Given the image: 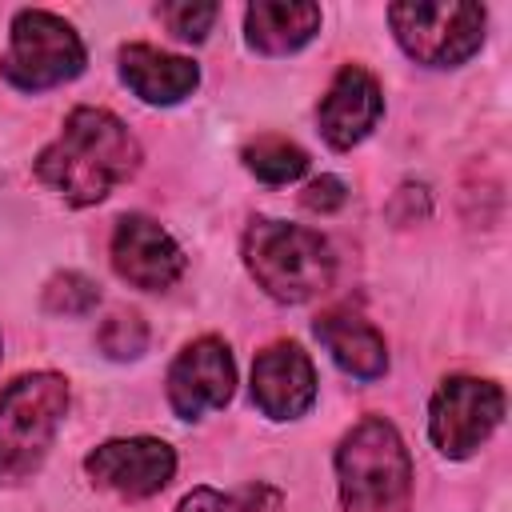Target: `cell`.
I'll list each match as a JSON object with an SVG mask.
<instances>
[{"mask_svg": "<svg viewBox=\"0 0 512 512\" xmlns=\"http://www.w3.org/2000/svg\"><path fill=\"white\" fill-rule=\"evenodd\" d=\"M388 24L396 32V44L424 68H460L472 60L484 44L488 12L480 4H392Z\"/></svg>", "mask_w": 512, "mask_h": 512, "instance_id": "6", "label": "cell"}, {"mask_svg": "<svg viewBox=\"0 0 512 512\" xmlns=\"http://www.w3.org/2000/svg\"><path fill=\"white\" fill-rule=\"evenodd\" d=\"M112 268L132 288L164 292L180 280L184 252L152 216L128 212V216L116 220V232H112Z\"/></svg>", "mask_w": 512, "mask_h": 512, "instance_id": "10", "label": "cell"}, {"mask_svg": "<svg viewBox=\"0 0 512 512\" xmlns=\"http://www.w3.org/2000/svg\"><path fill=\"white\" fill-rule=\"evenodd\" d=\"M68 412V380L60 372L16 376L0 392V484L40 472Z\"/></svg>", "mask_w": 512, "mask_h": 512, "instance_id": "4", "label": "cell"}, {"mask_svg": "<svg viewBox=\"0 0 512 512\" xmlns=\"http://www.w3.org/2000/svg\"><path fill=\"white\" fill-rule=\"evenodd\" d=\"M252 404L268 420H296L316 404V368L300 344L276 340L256 356Z\"/></svg>", "mask_w": 512, "mask_h": 512, "instance_id": "11", "label": "cell"}, {"mask_svg": "<svg viewBox=\"0 0 512 512\" xmlns=\"http://www.w3.org/2000/svg\"><path fill=\"white\" fill-rule=\"evenodd\" d=\"M504 420V392L480 376H448L428 404V436L440 456L468 460Z\"/></svg>", "mask_w": 512, "mask_h": 512, "instance_id": "7", "label": "cell"}, {"mask_svg": "<svg viewBox=\"0 0 512 512\" xmlns=\"http://www.w3.org/2000/svg\"><path fill=\"white\" fill-rule=\"evenodd\" d=\"M0 72L20 92H44L84 72V40L76 28L44 8H24L12 16V40Z\"/></svg>", "mask_w": 512, "mask_h": 512, "instance_id": "5", "label": "cell"}, {"mask_svg": "<svg viewBox=\"0 0 512 512\" xmlns=\"http://www.w3.org/2000/svg\"><path fill=\"white\" fill-rule=\"evenodd\" d=\"M236 392V360L220 336H200L168 364V404L180 420H200L224 408Z\"/></svg>", "mask_w": 512, "mask_h": 512, "instance_id": "9", "label": "cell"}, {"mask_svg": "<svg viewBox=\"0 0 512 512\" xmlns=\"http://www.w3.org/2000/svg\"><path fill=\"white\" fill-rule=\"evenodd\" d=\"M320 32V8L308 0H256L244 12V36L264 56H288Z\"/></svg>", "mask_w": 512, "mask_h": 512, "instance_id": "15", "label": "cell"}, {"mask_svg": "<svg viewBox=\"0 0 512 512\" xmlns=\"http://www.w3.org/2000/svg\"><path fill=\"white\" fill-rule=\"evenodd\" d=\"M120 76L144 104H180L200 84V68L188 56H172L152 44H124Z\"/></svg>", "mask_w": 512, "mask_h": 512, "instance_id": "13", "label": "cell"}, {"mask_svg": "<svg viewBox=\"0 0 512 512\" xmlns=\"http://www.w3.org/2000/svg\"><path fill=\"white\" fill-rule=\"evenodd\" d=\"M344 200H348V188H344L340 176H316V180L300 192V204H304L308 212H336Z\"/></svg>", "mask_w": 512, "mask_h": 512, "instance_id": "21", "label": "cell"}, {"mask_svg": "<svg viewBox=\"0 0 512 512\" xmlns=\"http://www.w3.org/2000/svg\"><path fill=\"white\" fill-rule=\"evenodd\" d=\"M100 304V288L80 272H56L44 284V308L52 316H88Z\"/></svg>", "mask_w": 512, "mask_h": 512, "instance_id": "18", "label": "cell"}, {"mask_svg": "<svg viewBox=\"0 0 512 512\" xmlns=\"http://www.w3.org/2000/svg\"><path fill=\"white\" fill-rule=\"evenodd\" d=\"M96 340H100V348H104V356H112V360H136V356H144V348H148V324L140 320V312H112L104 324H100V332H96Z\"/></svg>", "mask_w": 512, "mask_h": 512, "instance_id": "19", "label": "cell"}, {"mask_svg": "<svg viewBox=\"0 0 512 512\" xmlns=\"http://www.w3.org/2000/svg\"><path fill=\"white\" fill-rule=\"evenodd\" d=\"M284 496L272 484H244L236 492H216V488H192L176 512H280Z\"/></svg>", "mask_w": 512, "mask_h": 512, "instance_id": "17", "label": "cell"}, {"mask_svg": "<svg viewBox=\"0 0 512 512\" xmlns=\"http://www.w3.org/2000/svg\"><path fill=\"white\" fill-rule=\"evenodd\" d=\"M84 472L96 488H108L124 500H148L164 492L168 480L176 476V452L156 436L104 440L84 456Z\"/></svg>", "mask_w": 512, "mask_h": 512, "instance_id": "8", "label": "cell"}, {"mask_svg": "<svg viewBox=\"0 0 512 512\" xmlns=\"http://www.w3.org/2000/svg\"><path fill=\"white\" fill-rule=\"evenodd\" d=\"M244 168L264 184H292L308 172V152L284 136H260L244 148Z\"/></svg>", "mask_w": 512, "mask_h": 512, "instance_id": "16", "label": "cell"}, {"mask_svg": "<svg viewBox=\"0 0 512 512\" xmlns=\"http://www.w3.org/2000/svg\"><path fill=\"white\" fill-rule=\"evenodd\" d=\"M316 340L328 348V356L336 360L340 372L356 376V380H380L388 372V348L384 336L356 312L332 308L316 320Z\"/></svg>", "mask_w": 512, "mask_h": 512, "instance_id": "14", "label": "cell"}, {"mask_svg": "<svg viewBox=\"0 0 512 512\" xmlns=\"http://www.w3.org/2000/svg\"><path fill=\"white\" fill-rule=\"evenodd\" d=\"M140 156V140L120 116H112L108 108L80 104L68 112L60 136L36 156V176L60 200L88 208L100 204L124 180H132Z\"/></svg>", "mask_w": 512, "mask_h": 512, "instance_id": "1", "label": "cell"}, {"mask_svg": "<svg viewBox=\"0 0 512 512\" xmlns=\"http://www.w3.org/2000/svg\"><path fill=\"white\" fill-rule=\"evenodd\" d=\"M336 488L344 512H400L412 496V456L384 416L356 420L336 448Z\"/></svg>", "mask_w": 512, "mask_h": 512, "instance_id": "2", "label": "cell"}, {"mask_svg": "<svg viewBox=\"0 0 512 512\" xmlns=\"http://www.w3.org/2000/svg\"><path fill=\"white\" fill-rule=\"evenodd\" d=\"M380 116H384V92H380L376 76L368 68H360V64H344L332 76V84H328V92H324V100L316 108L320 136L336 152L356 148L380 124Z\"/></svg>", "mask_w": 512, "mask_h": 512, "instance_id": "12", "label": "cell"}, {"mask_svg": "<svg viewBox=\"0 0 512 512\" xmlns=\"http://www.w3.org/2000/svg\"><path fill=\"white\" fill-rule=\"evenodd\" d=\"M216 4H192V0H176V4H160V20L168 24L172 36L180 40H204L212 20H216Z\"/></svg>", "mask_w": 512, "mask_h": 512, "instance_id": "20", "label": "cell"}, {"mask_svg": "<svg viewBox=\"0 0 512 512\" xmlns=\"http://www.w3.org/2000/svg\"><path fill=\"white\" fill-rule=\"evenodd\" d=\"M244 264L252 280L280 304H304L320 296L336 276V256L320 232L272 216L248 224Z\"/></svg>", "mask_w": 512, "mask_h": 512, "instance_id": "3", "label": "cell"}]
</instances>
